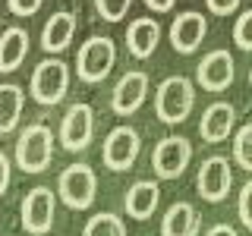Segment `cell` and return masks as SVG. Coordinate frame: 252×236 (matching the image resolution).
I'll use <instances>...</instances> for the list:
<instances>
[{"label":"cell","mask_w":252,"mask_h":236,"mask_svg":"<svg viewBox=\"0 0 252 236\" xmlns=\"http://www.w3.org/2000/svg\"><path fill=\"white\" fill-rule=\"evenodd\" d=\"M195 107V85L186 76H167L155 91V114L161 123L177 126Z\"/></svg>","instance_id":"6da1fadb"},{"label":"cell","mask_w":252,"mask_h":236,"mask_svg":"<svg viewBox=\"0 0 252 236\" xmlns=\"http://www.w3.org/2000/svg\"><path fill=\"white\" fill-rule=\"evenodd\" d=\"M114 63H117L114 38L94 35V38H89V41L79 47V54H76V76L82 79L85 85H98V82H104V79L110 76Z\"/></svg>","instance_id":"7a4b0ae2"},{"label":"cell","mask_w":252,"mask_h":236,"mask_svg":"<svg viewBox=\"0 0 252 236\" xmlns=\"http://www.w3.org/2000/svg\"><path fill=\"white\" fill-rule=\"evenodd\" d=\"M54 157V132L44 123H32L19 132L16 142V167L22 173H41L47 170Z\"/></svg>","instance_id":"3957f363"},{"label":"cell","mask_w":252,"mask_h":236,"mask_svg":"<svg viewBox=\"0 0 252 236\" xmlns=\"http://www.w3.org/2000/svg\"><path fill=\"white\" fill-rule=\"evenodd\" d=\"M66 88H69V66L60 57L41 60L35 66L32 82H29V94L38 101V104H44V107L60 104V101L66 98Z\"/></svg>","instance_id":"277c9868"},{"label":"cell","mask_w":252,"mask_h":236,"mask_svg":"<svg viewBox=\"0 0 252 236\" xmlns=\"http://www.w3.org/2000/svg\"><path fill=\"white\" fill-rule=\"evenodd\" d=\"M57 195L63 199V205L73 211H89L98 195V177L89 164H73L60 173L57 179Z\"/></svg>","instance_id":"5b68a950"},{"label":"cell","mask_w":252,"mask_h":236,"mask_svg":"<svg viewBox=\"0 0 252 236\" xmlns=\"http://www.w3.org/2000/svg\"><path fill=\"white\" fill-rule=\"evenodd\" d=\"M139 151H142V139L132 126H114L107 132L104 145H101V161H104L107 170H132V164L139 161Z\"/></svg>","instance_id":"8992f818"},{"label":"cell","mask_w":252,"mask_h":236,"mask_svg":"<svg viewBox=\"0 0 252 236\" xmlns=\"http://www.w3.org/2000/svg\"><path fill=\"white\" fill-rule=\"evenodd\" d=\"M54 214H57V195L47 186L29 189L26 199H22V208H19L22 230L32 233V236H44L54 227Z\"/></svg>","instance_id":"52a82bcc"},{"label":"cell","mask_w":252,"mask_h":236,"mask_svg":"<svg viewBox=\"0 0 252 236\" xmlns=\"http://www.w3.org/2000/svg\"><path fill=\"white\" fill-rule=\"evenodd\" d=\"M189 161H192V142L183 136H167L158 142L152 154V170L158 173V179H177L183 177Z\"/></svg>","instance_id":"ba28073f"},{"label":"cell","mask_w":252,"mask_h":236,"mask_svg":"<svg viewBox=\"0 0 252 236\" xmlns=\"http://www.w3.org/2000/svg\"><path fill=\"white\" fill-rule=\"evenodd\" d=\"M92 136H94V110L92 104H76L66 107L63 114V123H60V142L66 151H85L92 145Z\"/></svg>","instance_id":"9c48e42d"},{"label":"cell","mask_w":252,"mask_h":236,"mask_svg":"<svg viewBox=\"0 0 252 236\" xmlns=\"http://www.w3.org/2000/svg\"><path fill=\"white\" fill-rule=\"evenodd\" d=\"M195 189H199V195L211 205L224 202L233 189V170H230V164H227V157L215 154V157H208V161H202L199 173H195Z\"/></svg>","instance_id":"30bf717a"},{"label":"cell","mask_w":252,"mask_h":236,"mask_svg":"<svg viewBox=\"0 0 252 236\" xmlns=\"http://www.w3.org/2000/svg\"><path fill=\"white\" fill-rule=\"evenodd\" d=\"M236 79V63L230 51H208L202 57V63L195 66V82L202 85L205 91H224L230 88Z\"/></svg>","instance_id":"8fae6325"},{"label":"cell","mask_w":252,"mask_h":236,"mask_svg":"<svg viewBox=\"0 0 252 236\" xmlns=\"http://www.w3.org/2000/svg\"><path fill=\"white\" fill-rule=\"evenodd\" d=\"M145 98H148V73L129 69L126 76L117 79L114 91H110V107H114L117 117H132L145 104Z\"/></svg>","instance_id":"7c38bea8"},{"label":"cell","mask_w":252,"mask_h":236,"mask_svg":"<svg viewBox=\"0 0 252 236\" xmlns=\"http://www.w3.org/2000/svg\"><path fill=\"white\" fill-rule=\"evenodd\" d=\"M205 35H208V19L195 10L180 13L170 26V44L177 54H195L202 47Z\"/></svg>","instance_id":"4fadbf2b"},{"label":"cell","mask_w":252,"mask_h":236,"mask_svg":"<svg viewBox=\"0 0 252 236\" xmlns=\"http://www.w3.org/2000/svg\"><path fill=\"white\" fill-rule=\"evenodd\" d=\"M233 126H236V107L227 104V101H215L211 107H205L199 120V136L208 145H218L233 132Z\"/></svg>","instance_id":"5bb4252c"},{"label":"cell","mask_w":252,"mask_h":236,"mask_svg":"<svg viewBox=\"0 0 252 236\" xmlns=\"http://www.w3.org/2000/svg\"><path fill=\"white\" fill-rule=\"evenodd\" d=\"M158 41H161V26H158L155 16H142V19H132L129 29H126V51L136 60H148L158 51Z\"/></svg>","instance_id":"9a60e30c"},{"label":"cell","mask_w":252,"mask_h":236,"mask_svg":"<svg viewBox=\"0 0 252 236\" xmlns=\"http://www.w3.org/2000/svg\"><path fill=\"white\" fill-rule=\"evenodd\" d=\"M202 220L189 202H173L161 217V236H199Z\"/></svg>","instance_id":"2e32d148"},{"label":"cell","mask_w":252,"mask_h":236,"mask_svg":"<svg viewBox=\"0 0 252 236\" xmlns=\"http://www.w3.org/2000/svg\"><path fill=\"white\" fill-rule=\"evenodd\" d=\"M158 202H161V189H158V183H152V179H139V183H132L129 189H126V214L136 217V220H148L158 211Z\"/></svg>","instance_id":"e0dca14e"},{"label":"cell","mask_w":252,"mask_h":236,"mask_svg":"<svg viewBox=\"0 0 252 236\" xmlns=\"http://www.w3.org/2000/svg\"><path fill=\"white\" fill-rule=\"evenodd\" d=\"M73 35H76V16L66 13V10H60V13H54L51 19L44 22V29H41V47H44L47 54H60V51H66V47H69Z\"/></svg>","instance_id":"ac0fdd59"},{"label":"cell","mask_w":252,"mask_h":236,"mask_svg":"<svg viewBox=\"0 0 252 236\" xmlns=\"http://www.w3.org/2000/svg\"><path fill=\"white\" fill-rule=\"evenodd\" d=\"M29 54V31L19 26H10L0 35V73H13L22 66Z\"/></svg>","instance_id":"d6986e66"},{"label":"cell","mask_w":252,"mask_h":236,"mask_svg":"<svg viewBox=\"0 0 252 236\" xmlns=\"http://www.w3.org/2000/svg\"><path fill=\"white\" fill-rule=\"evenodd\" d=\"M22 104H26V91L16 82H0V136H6L19 126Z\"/></svg>","instance_id":"ffe728a7"},{"label":"cell","mask_w":252,"mask_h":236,"mask_svg":"<svg viewBox=\"0 0 252 236\" xmlns=\"http://www.w3.org/2000/svg\"><path fill=\"white\" fill-rule=\"evenodd\" d=\"M82 236H126V224H123V217L110 214V211H101V214H94L85 224Z\"/></svg>","instance_id":"44dd1931"},{"label":"cell","mask_w":252,"mask_h":236,"mask_svg":"<svg viewBox=\"0 0 252 236\" xmlns=\"http://www.w3.org/2000/svg\"><path fill=\"white\" fill-rule=\"evenodd\" d=\"M233 161L240 164L243 170H252V126L243 123L236 129V139H233Z\"/></svg>","instance_id":"7402d4cb"},{"label":"cell","mask_w":252,"mask_h":236,"mask_svg":"<svg viewBox=\"0 0 252 236\" xmlns=\"http://www.w3.org/2000/svg\"><path fill=\"white\" fill-rule=\"evenodd\" d=\"M233 44L240 51H252V10H243L236 16V26H233Z\"/></svg>","instance_id":"603a6c76"},{"label":"cell","mask_w":252,"mask_h":236,"mask_svg":"<svg viewBox=\"0 0 252 236\" xmlns=\"http://www.w3.org/2000/svg\"><path fill=\"white\" fill-rule=\"evenodd\" d=\"M132 0H94V10L104 22H120L126 13H129Z\"/></svg>","instance_id":"cb8c5ba5"},{"label":"cell","mask_w":252,"mask_h":236,"mask_svg":"<svg viewBox=\"0 0 252 236\" xmlns=\"http://www.w3.org/2000/svg\"><path fill=\"white\" fill-rule=\"evenodd\" d=\"M6 6L13 16H35L44 6V0H6Z\"/></svg>","instance_id":"d4e9b609"},{"label":"cell","mask_w":252,"mask_h":236,"mask_svg":"<svg viewBox=\"0 0 252 236\" xmlns=\"http://www.w3.org/2000/svg\"><path fill=\"white\" fill-rule=\"evenodd\" d=\"M249 199H252V183H243L240 189V224L252 230V211H249Z\"/></svg>","instance_id":"484cf974"},{"label":"cell","mask_w":252,"mask_h":236,"mask_svg":"<svg viewBox=\"0 0 252 236\" xmlns=\"http://www.w3.org/2000/svg\"><path fill=\"white\" fill-rule=\"evenodd\" d=\"M240 3L243 0H205L208 13H215V16H230V13L240 10Z\"/></svg>","instance_id":"4316f807"},{"label":"cell","mask_w":252,"mask_h":236,"mask_svg":"<svg viewBox=\"0 0 252 236\" xmlns=\"http://www.w3.org/2000/svg\"><path fill=\"white\" fill-rule=\"evenodd\" d=\"M10 179H13V167H10V157L0 151V195L10 189Z\"/></svg>","instance_id":"83f0119b"},{"label":"cell","mask_w":252,"mask_h":236,"mask_svg":"<svg viewBox=\"0 0 252 236\" xmlns=\"http://www.w3.org/2000/svg\"><path fill=\"white\" fill-rule=\"evenodd\" d=\"M173 3H177V0H145V6H148L152 13H170Z\"/></svg>","instance_id":"f1b7e54d"},{"label":"cell","mask_w":252,"mask_h":236,"mask_svg":"<svg viewBox=\"0 0 252 236\" xmlns=\"http://www.w3.org/2000/svg\"><path fill=\"white\" fill-rule=\"evenodd\" d=\"M205 236H240V233H236L230 224H215V227H211V230L205 233Z\"/></svg>","instance_id":"f546056e"},{"label":"cell","mask_w":252,"mask_h":236,"mask_svg":"<svg viewBox=\"0 0 252 236\" xmlns=\"http://www.w3.org/2000/svg\"><path fill=\"white\" fill-rule=\"evenodd\" d=\"M0 3H3V0H0Z\"/></svg>","instance_id":"4dcf8cb0"}]
</instances>
